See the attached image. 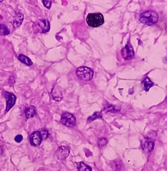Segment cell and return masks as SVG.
<instances>
[{"label":"cell","instance_id":"1","mask_svg":"<svg viewBox=\"0 0 167 171\" xmlns=\"http://www.w3.org/2000/svg\"><path fill=\"white\" fill-rule=\"evenodd\" d=\"M86 22L89 26L99 27L104 24V19L102 13H89L87 17Z\"/></svg>","mask_w":167,"mask_h":171},{"label":"cell","instance_id":"2","mask_svg":"<svg viewBox=\"0 0 167 171\" xmlns=\"http://www.w3.org/2000/svg\"><path fill=\"white\" fill-rule=\"evenodd\" d=\"M158 20L159 17L157 13L153 11H145L140 15V22L148 25L156 24L158 22Z\"/></svg>","mask_w":167,"mask_h":171},{"label":"cell","instance_id":"3","mask_svg":"<svg viewBox=\"0 0 167 171\" xmlns=\"http://www.w3.org/2000/svg\"><path fill=\"white\" fill-rule=\"evenodd\" d=\"M78 77L85 81H90L93 78L94 72L91 69L87 67H79L76 70Z\"/></svg>","mask_w":167,"mask_h":171},{"label":"cell","instance_id":"4","mask_svg":"<svg viewBox=\"0 0 167 171\" xmlns=\"http://www.w3.org/2000/svg\"><path fill=\"white\" fill-rule=\"evenodd\" d=\"M34 30H36L35 32L46 33L50 31V24L47 19H43L37 20L34 23L33 26Z\"/></svg>","mask_w":167,"mask_h":171},{"label":"cell","instance_id":"5","mask_svg":"<svg viewBox=\"0 0 167 171\" xmlns=\"http://www.w3.org/2000/svg\"><path fill=\"white\" fill-rule=\"evenodd\" d=\"M60 122L62 124L66 127H74L76 124V118L73 114L65 112L62 114Z\"/></svg>","mask_w":167,"mask_h":171},{"label":"cell","instance_id":"6","mask_svg":"<svg viewBox=\"0 0 167 171\" xmlns=\"http://www.w3.org/2000/svg\"><path fill=\"white\" fill-rule=\"evenodd\" d=\"M3 93L6 98L5 113H8V111L15 105L17 100V97L15 94L7 91L3 92Z\"/></svg>","mask_w":167,"mask_h":171},{"label":"cell","instance_id":"7","mask_svg":"<svg viewBox=\"0 0 167 171\" xmlns=\"http://www.w3.org/2000/svg\"><path fill=\"white\" fill-rule=\"evenodd\" d=\"M121 55L124 59L126 60H130L134 57V50L133 47L131 46L130 44H128L122 50H121Z\"/></svg>","mask_w":167,"mask_h":171},{"label":"cell","instance_id":"8","mask_svg":"<svg viewBox=\"0 0 167 171\" xmlns=\"http://www.w3.org/2000/svg\"><path fill=\"white\" fill-rule=\"evenodd\" d=\"M29 141L30 144L33 146H39L41 144V142L43 141V138L41 136L40 132L39 131H35L33 132L31 135L30 136Z\"/></svg>","mask_w":167,"mask_h":171},{"label":"cell","instance_id":"9","mask_svg":"<svg viewBox=\"0 0 167 171\" xmlns=\"http://www.w3.org/2000/svg\"><path fill=\"white\" fill-rule=\"evenodd\" d=\"M69 152H70V149L68 146H60L55 152V155L59 159L65 160L68 157Z\"/></svg>","mask_w":167,"mask_h":171},{"label":"cell","instance_id":"10","mask_svg":"<svg viewBox=\"0 0 167 171\" xmlns=\"http://www.w3.org/2000/svg\"><path fill=\"white\" fill-rule=\"evenodd\" d=\"M23 19H24V15L23 13H16V15H15V17H14L13 21H12V24H13V27L14 28L19 27L23 23Z\"/></svg>","mask_w":167,"mask_h":171},{"label":"cell","instance_id":"11","mask_svg":"<svg viewBox=\"0 0 167 171\" xmlns=\"http://www.w3.org/2000/svg\"><path fill=\"white\" fill-rule=\"evenodd\" d=\"M154 145V142L149 139V140H145L142 143L141 148L144 151L147 153H150L153 150Z\"/></svg>","mask_w":167,"mask_h":171},{"label":"cell","instance_id":"12","mask_svg":"<svg viewBox=\"0 0 167 171\" xmlns=\"http://www.w3.org/2000/svg\"><path fill=\"white\" fill-rule=\"evenodd\" d=\"M114 171H121L124 169V164L120 159L114 160L110 164Z\"/></svg>","mask_w":167,"mask_h":171},{"label":"cell","instance_id":"13","mask_svg":"<svg viewBox=\"0 0 167 171\" xmlns=\"http://www.w3.org/2000/svg\"><path fill=\"white\" fill-rule=\"evenodd\" d=\"M36 114V109L34 106H30L25 111V115L27 118L34 117Z\"/></svg>","mask_w":167,"mask_h":171},{"label":"cell","instance_id":"14","mask_svg":"<svg viewBox=\"0 0 167 171\" xmlns=\"http://www.w3.org/2000/svg\"><path fill=\"white\" fill-rule=\"evenodd\" d=\"M18 59L20 62L23 63L24 64L27 65V66H31L33 64L32 60H31L29 57H27L26 56V55H23V54L19 55Z\"/></svg>","mask_w":167,"mask_h":171},{"label":"cell","instance_id":"15","mask_svg":"<svg viewBox=\"0 0 167 171\" xmlns=\"http://www.w3.org/2000/svg\"><path fill=\"white\" fill-rule=\"evenodd\" d=\"M77 167L79 171H92L91 167L83 162H79L77 164Z\"/></svg>","mask_w":167,"mask_h":171},{"label":"cell","instance_id":"16","mask_svg":"<svg viewBox=\"0 0 167 171\" xmlns=\"http://www.w3.org/2000/svg\"><path fill=\"white\" fill-rule=\"evenodd\" d=\"M144 86V90L145 91H149V89H150L151 87L153 86V83L151 81V80L149 79L148 77H146L144 80V81L143 82Z\"/></svg>","mask_w":167,"mask_h":171},{"label":"cell","instance_id":"17","mask_svg":"<svg viewBox=\"0 0 167 171\" xmlns=\"http://www.w3.org/2000/svg\"><path fill=\"white\" fill-rule=\"evenodd\" d=\"M10 34V30L8 27L5 24H0V35L2 36H6Z\"/></svg>","mask_w":167,"mask_h":171},{"label":"cell","instance_id":"18","mask_svg":"<svg viewBox=\"0 0 167 171\" xmlns=\"http://www.w3.org/2000/svg\"><path fill=\"white\" fill-rule=\"evenodd\" d=\"M102 113H100V112H95V113H94L92 115V116H90V117H89L88 118L87 122H88V123H90V122L95 121V120L97 119V118H102Z\"/></svg>","mask_w":167,"mask_h":171},{"label":"cell","instance_id":"19","mask_svg":"<svg viewBox=\"0 0 167 171\" xmlns=\"http://www.w3.org/2000/svg\"><path fill=\"white\" fill-rule=\"evenodd\" d=\"M108 143V140L106 138H100L98 140V145L100 148H102L104 147Z\"/></svg>","mask_w":167,"mask_h":171},{"label":"cell","instance_id":"20","mask_svg":"<svg viewBox=\"0 0 167 171\" xmlns=\"http://www.w3.org/2000/svg\"><path fill=\"white\" fill-rule=\"evenodd\" d=\"M106 111H112V112H117V111H120V108H116L115 106L110 105L108 106L107 108H106Z\"/></svg>","mask_w":167,"mask_h":171},{"label":"cell","instance_id":"21","mask_svg":"<svg viewBox=\"0 0 167 171\" xmlns=\"http://www.w3.org/2000/svg\"><path fill=\"white\" fill-rule=\"evenodd\" d=\"M43 2L44 6L45 8L50 9L51 8V6H52V1H50V0H43L42 1Z\"/></svg>","mask_w":167,"mask_h":171},{"label":"cell","instance_id":"22","mask_svg":"<svg viewBox=\"0 0 167 171\" xmlns=\"http://www.w3.org/2000/svg\"><path fill=\"white\" fill-rule=\"evenodd\" d=\"M41 134V136L43 139H46L48 137V132L46 130H43L42 132H40Z\"/></svg>","mask_w":167,"mask_h":171},{"label":"cell","instance_id":"23","mask_svg":"<svg viewBox=\"0 0 167 171\" xmlns=\"http://www.w3.org/2000/svg\"><path fill=\"white\" fill-rule=\"evenodd\" d=\"M23 136L20 135V134H19V135L16 136V137L15 138V140L17 143H20V142L23 140Z\"/></svg>","mask_w":167,"mask_h":171}]
</instances>
